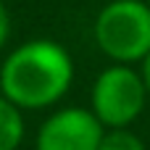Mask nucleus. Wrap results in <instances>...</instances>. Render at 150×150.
Segmentation results:
<instances>
[{"mask_svg": "<svg viewBox=\"0 0 150 150\" xmlns=\"http://www.w3.org/2000/svg\"><path fill=\"white\" fill-rule=\"evenodd\" d=\"M74 82L69 50L45 37H34L11 50L0 66V95L21 111H42L63 100Z\"/></svg>", "mask_w": 150, "mask_h": 150, "instance_id": "nucleus-1", "label": "nucleus"}, {"mask_svg": "<svg viewBox=\"0 0 150 150\" xmlns=\"http://www.w3.org/2000/svg\"><path fill=\"white\" fill-rule=\"evenodd\" d=\"M95 42L113 63H142L150 53V3L111 0L100 8L92 26Z\"/></svg>", "mask_w": 150, "mask_h": 150, "instance_id": "nucleus-2", "label": "nucleus"}, {"mask_svg": "<svg viewBox=\"0 0 150 150\" xmlns=\"http://www.w3.org/2000/svg\"><path fill=\"white\" fill-rule=\"evenodd\" d=\"M90 100V111L105 129H124L145 111V103L150 98L137 69L127 63H111L98 74Z\"/></svg>", "mask_w": 150, "mask_h": 150, "instance_id": "nucleus-3", "label": "nucleus"}, {"mask_svg": "<svg viewBox=\"0 0 150 150\" xmlns=\"http://www.w3.org/2000/svg\"><path fill=\"white\" fill-rule=\"evenodd\" d=\"M105 127L92 111L66 105L50 113L37 129V150H98Z\"/></svg>", "mask_w": 150, "mask_h": 150, "instance_id": "nucleus-4", "label": "nucleus"}, {"mask_svg": "<svg viewBox=\"0 0 150 150\" xmlns=\"http://www.w3.org/2000/svg\"><path fill=\"white\" fill-rule=\"evenodd\" d=\"M24 111L0 95V150H18L24 142Z\"/></svg>", "mask_w": 150, "mask_h": 150, "instance_id": "nucleus-5", "label": "nucleus"}, {"mask_svg": "<svg viewBox=\"0 0 150 150\" xmlns=\"http://www.w3.org/2000/svg\"><path fill=\"white\" fill-rule=\"evenodd\" d=\"M98 150H145V142L129 129H105Z\"/></svg>", "mask_w": 150, "mask_h": 150, "instance_id": "nucleus-6", "label": "nucleus"}, {"mask_svg": "<svg viewBox=\"0 0 150 150\" xmlns=\"http://www.w3.org/2000/svg\"><path fill=\"white\" fill-rule=\"evenodd\" d=\"M8 37H11V16H8L5 3L0 0V50H3V45L8 42Z\"/></svg>", "mask_w": 150, "mask_h": 150, "instance_id": "nucleus-7", "label": "nucleus"}, {"mask_svg": "<svg viewBox=\"0 0 150 150\" xmlns=\"http://www.w3.org/2000/svg\"><path fill=\"white\" fill-rule=\"evenodd\" d=\"M140 74H142V82L148 87V98H150V53L145 55V61L140 63Z\"/></svg>", "mask_w": 150, "mask_h": 150, "instance_id": "nucleus-8", "label": "nucleus"}]
</instances>
